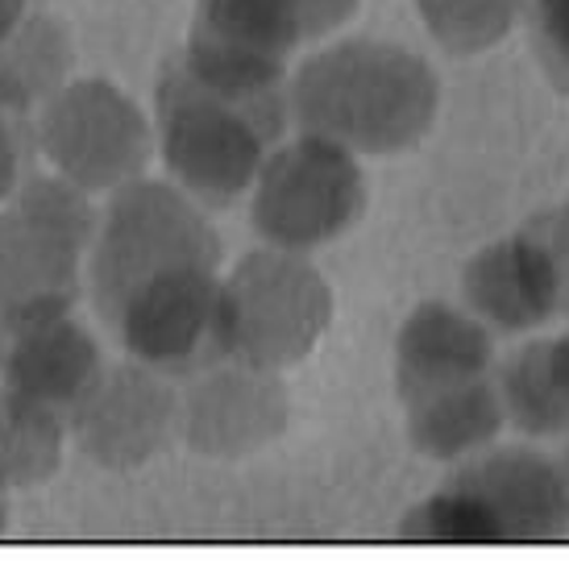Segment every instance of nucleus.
I'll use <instances>...</instances> for the list:
<instances>
[{
  "label": "nucleus",
  "instance_id": "25",
  "mask_svg": "<svg viewBox=\"0 0 569 569\" xmlns=\"http://www.w3.org/2000/svg\"><path fill=\"white\" fill-rule=\"evenodd\" d=\"M4 528H9V503H4V490H0V537H4Z\"/></svg>",
  "mask_w": 569,
  "mask_h": 569
},
{
  "label": "nucleus",
  "instance_id": "18",
  "mask_svg": "<svg viewBox=\"0 0 569 569\" xmlns=\"http://www.w3.org/2000/svg\"><path fill=\"white\" fill-rule=\"evenodd\" d=\"M503 416L523 437H566L569 403L561 399L549 370V341H528L516 353H507L495 375Z\"/></svg>",
  "mask_w": 569,
  "mask_h": 569
},
{
  "label": "nucleus",
  "instance_id": "5",
  "mask_svg": "<svg viewBox=\"0 0 569 569\" xmlns=\"http://www.w3.org/2000/svg\"><path fill=\"white\" fill-rule=\"evenodd\" d=\"M353 9L358 0H200L179 63L241 100H283L291 54L332 33Z\"/></svg>",
  "mask_w": 569,
  "mask_h": 569
},
{
  "label": "nucleus",
  "instance_id": "14",
  "mask_svg": "<svg viewBox=\"0 0 569 569\" xmlns=\"http://www.w3.org/2000/svg\"><path fill=\"white\" fill-rule=\"evenodd\" d=\"M461 300L490 332H532L561 312L549 258L532 238H503L466 262Z\"/></svg>",
  "mask_w": 569,
  "mask_h": 569
},
{
  "label": "nucleus",
  "instance_id": "21",
  "mask_svg": "<svg viewBox=\"0 0 569 569\" xmlns=\"http://www.w3.org/2000/svg\"><path fill=\"white\" fill-rule=\"evenodd\" d=\"M523 17L532 30L537 63L561 92H569V0H528Z\"/></svg>",
  "mask_w": 569,
  "mask_h": 569
},
{
  "label": "nucleus",
  "instance_id": "20",
  "mask_svg": "<svg viewBox=\"0 0 569 569\" xmlns=\"http://www.w3.org/2000/svg\"><path fill=\"white\" fill-rule=\"evenodd\" d=\"M33 100L0 80V204L13 200L17 188L33 174L38 154V129L30 121Z\"/></svg>",
  "mask_w": 569,
  "mask_h": 569
},
{
  "label": "nucleus",
  "instance_id": "23",
  "mask_svg": "<svg viewBox=\"0 0 569 569\" xmlns=\"http://www.w3.org/2000/svg\"><path fill=\"white\" fill-rule=\"evenodd\" d=\"M549 370H553V382H557V391H561V399L569 403V332H561V337L549 341Z\"/></svg>",
  "mask_w": 569,
  "mask_h": 569
},
{
  "label": "nucleus",
  "instance_id": "10",
  "mask_svg": "<svg viewBox=\"0 0 569 569\" xmlns=\"http://www.w3.org/2000/svg\"><path fill=\"white\" fill-rule=\"evenodd\" d=\"M179 432V396L162 370L126 362L104 370L80 408L67 416V437L104 470H138Z\"/></svg>",
  "mask_w": 569,
  "mask_h": 569
},
{
  "label": "nucleus",
  "instance_id": "19",
  "mask_svg": "<svg viewBox=\"0 0 569 569\" xmlns=\"http://www.w3.org/2000/svg\"><path fill=\"white\" fill-rule=\"evenodd\" d=\"M428 33L453 54H482L503 42L528 0H416Z\"/></svg>",
  "mask_w": 569,
  "mask_h": 569
},
{
  "label": "nucleus",
  "instance_id": "24",
  "mask_svg": "<svg viewBox=\"0 0 569 569\" xmlns=\"http://www.w3.org/2000/svg\"><path fill=\"white\" fill-rule=\"evenodd\" d=\"M30 21V0H0V42H9Z\"/></svg>",
  "mask_w": 569,
  "mask_h": 569
},
{
  "label": "nucleus",
  "instance_id": "12",
  "mask_svg": "<svg viewBox=\"0 0 569 569\" xmlns=\"http://www.w3.org/2000/svg\"><path fill=\"white\" fill-rule=\"evenodd\" d=\"M287 411L291 399L274 370L217 362L179 399V437L204 458H246L283 437Z\"/></svg>",
  "mask_w": 569,
  "mask_h": 569
},
{
  "label": "nucleus",
  "instance_id": "1",
  "mask_svg": "<svg viewBox=\"0 0 569 569\" xmlns=\"http://www.w3.org/2000/svg\"><path fill=\"white\" fill-rule=\"evenodd\" d=\"M437 71L391 42H341L312 54L287 80V104L303 133L353 154H396L432 129Z\"/></svg>",
  "mask_w": 569,
  "mask_h": 569
},
{
  "label": "nucleus",
  "instance_id": "2",
  "mask_svg": "<svg viewBox=\"0 0 569 569\" xmlns=\"http://www.w3.org/2000/svg\"><path fill=\"white\" fill-rule=\"evenodd\" d=\"M566 532V470L520 445L470 453L399 523V537L420 545H549Z\"/></svg>",
  "mask_w": 569,
  "mask_h": 569
},
{
  "label": "nucleus",
  "instance_id": "22",
  "mask_svg": "<svg viewBox=\"0 0 569 569\" xmlns=\"http://www.w3.org/2000/svg\"><path fill=\"white\" fill-rule=\"evenodd\" d=\"M520 233L532 238L540 250H545L549 267H553V279H557V308L569 317V204L537 212Z\"/></svg>",
  "mask_w": 569,
  "mask_h": 569
},
{
  "label": "nucleus",
  "instance_id": "15",
  "mask_svg": "<svg viewBox=\"0 0 569 569\" xmlns=\"http://www.w3.org/2000/svg\"><path fill=\"white\" fill-rule=\"evenodd\" d=\"M495 370V332L466 308L420 303L396 337V391L403 403Z\"/></svg>",
  "mask_w": 569,
  "mask_h": 569
},
{
  "label": "nucleus",
  "instance_id": "9",
  "mask_svg": "<svg viewBox=\"0 0 569 569\" xmlns=\"http://www.w3.org/2000/svg\"><path fill=\"white\" fill-rule=\"evenodd\" d=\"M133 362L171 375H200L224 358L221 267H179L133 287L104 320Z\"/></svg>",
  "mask_w": 569,
  "mask_h": 569
},
{
  "label": "nucleus",
  "instance_id": "26",
  "mask_svg": "<svg viewBox=\"0 0 569 569\" xmlns=\"http://www.w3.org/2000/svg\"><path fill=\"white\" fill-rule=\"evenodd\" d=\"M561 470H566V478H569V445H566V461H561Z\"/></svg>",
  "mask_w": 569,
  "mask_h": 569
},
{
  "label": "nucleus",
  "instance_id": "6",
  "mask_svg": "<svg viewBox=\"0 0 569 569\" xmlns=\"http://www.w3.org/2000/svg\"><path fill=\"white\" fill-rule=\"evenodd\" d=\"M179 267H221V238L183 188L133 179L112 196L88 250V291L109 320L133 287Z\"/></svg>",
  "mask_w": 569,
  "mask_h": 569
},
{
  "label": "nucleus",
  "instance_id": "4",
  "mask_svg": "<svg viewBox=\"0 0 569 569\" xmlns=\"http://www.w3.org/2000/svg\"><path fill=\"white\" fill-rule=\"evenodd\" d=\"M88 191L63 174H30L0 208V332L71 312L96 238Z\"/></svg>",
  "mask_w": 569,
  "mask_h": 569
},
{
  "label": "nucleus",
  "instance_id": "17",
  "mask_svg": "<svg viewBox=\"0 0 569 569\" xmlns=\"http://www.w3.org/2000/svg\"><path fill=\"white\" fill-rule=\"evenodd\" d=\"M67 420L0 387V490L38 487L63 466Z\"/></svg>",
  "mask_w": 569,
  "mask_h": 569
},
{
  "label": "nucleus",
  "instance_id": "11",
  "mask_svg": "<svg viewBox=\"0 0 569 569\" xmlns=\"http://www.w3.org/2000/svg\"><path fill=\"white\" fill-rule=\"evenodd\" d=\"M38 146H47L59 174L83 191L126 188L146 162V126L104 83H83L59 96L42 117Z\"/></svg>",
  "mask_w": 569,
  "mask_h": 569
},
{
  "label": "nucleus",
  "instance_id": "7",
  "mask_svg": "<svg viewBox=\"0 0 569 569\" xmlns=\"http://www.w3.org/2000/svg\"><path fill=\"white\" fill-rule=\"evenodd\" d=\"M332 325V287L308 253L262 246L224 274V358L258 370L300 366Z\"/></svg>",
  "mask_w": 569,
  "mask_h": 569
},
{
  "label": "nucleus",
  "instance_id": "16",
  "mask_svg": "<svg viewBox=\"0 0 569 569\" xmlns=\"http://www.w3.org/2000/svg\"><path fill=\"white\" fill-rule=\"evenodd\" d=\"M408 408V441L420 458L466 461L499 441L507 416L495 387V375L437 387L428 396L403 403Z\"/></svg>",
  "mask_w": 569,
  "mask_h": 569
},
{
  "label": "nucleus",
  "instance_id": "13",
  "mask_svg": "<svg viewBox=\"0 0 569 569\" xmlns=\"http://www.w3.org/2000/svg\"><path fill=\"white\" fill-rule=\"evenodd\" d=\"M100 375V346L71 312L0 332V387L30 399L33 408H47L67 420Z\"/></svg>",
  "mask_w": 569,
  "mask_h": 569
},
{
  "label": "nucleus",
  "instance_id": "8",
  "mask_svg": "<svg viewBox=\"0 0 569 569\" xmlns=\"http://www.w3.org/2000/svg\"><path fill=\"white\" fill-rule=\"evenodd\" d=\"M250 191L253 233L267 246L296 253L337 241L366 212L358 154L317 133L274 146Z\"/></svg>",
  "mask_w": 569,
  "mask_h": 569
},
{
  "label": "nucleus",
  "instance_id": "3",
  "mask_svg": "<svg viewBox=\"0 0 569 569\" xmlns=\"http://www.w3.org/2000/svg\"><path fill=\"white\" fill-rule=\"evenodd\" d=\"M154 109L159 150L174 183L200 204H233L279 146L291 104H258L208 88L174 54L162 67Z\"/></svg>",
  "mask_w": 569,
  "mask_h": 569
}]
</instances>
